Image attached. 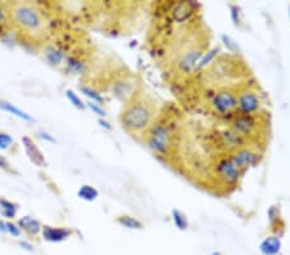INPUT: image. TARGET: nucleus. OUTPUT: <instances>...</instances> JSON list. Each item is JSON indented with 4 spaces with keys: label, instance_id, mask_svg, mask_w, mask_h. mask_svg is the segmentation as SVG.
Here are the masks:
<instances>
[{
    "label": "nucleus",
    "instance_id": "obj_34",
    "mask_svg": "<svg viewBox=\"0 0 290 255\" xmlns=\"http://www.w3.org/2000/svg\"><path fill=\"white\" fill-rule=\"evenodd\" d=\"M0 168H2V169H4V170H9V169H11V165H9V161L7 160V159L4 158V156H2V155H0Z\"/></svg>",
    "mask_w": 290,
    "mask_h": 255
},
{
    "label": "nucleus",
    "instance_id": "obj_29",
    "mask_svg": "<svg viewBox=\"0 0 290 255\" xmlns=\"http://www.w3.org/2000/svg\"><path fill=\"white\" fill-rule=\"evenodd\" d=\"M13 143H15V140L11 134L0 132V150H8L9 147H12Z\"/></svg>",
    "mask_w": 290,
    "mask_h": 255
},
{
    "label": "nucleus",
    "instance_id": "obj_30",
    "mask_svg": "<svg viewBox=\"0 0 290 255\" xmlns=\"http://www.w3.org/2000/svg\"><path fill=\"white\" fill-rule=\"evenodd\" d=\"M7 233L11 234L12 237L18 238V237H21L22 231L17 223L12 222V220H7Z\"/></svg>",
    "mask_w": 290,
    "mask_h": 255
},
{
    "label": "nucleus",
    "instance_id": "obj_20",
    "mask_svg": "<svg viewBox=\"0 0 290 255\" xmlns=\"http://www.w3.org/2000/svg\"><path fill=\"white\" fill-rule=\"evenodd\" d=\"M17 210L18 205L16 202L4 199V197H0V213H2L4 218H8V219L12 220L17 215Z\"/></svg>",
    "mask_w": 290,
    "mask_h": 255
},
{
    "label": "nucleus",
    "instance_id": "obj_27",
    "mask_svg": "<svg viewBox=\"0 0 290 255\" xmlns=\"http://www.w3.org/2000/svg\"><path fill=\"white\" fill-rule=\"evenodd\" d=\"M221 42H222V44L225 45L226 48H227L228 52H231V53H239L240 52L239 44L235 42L231 36H228V35H226V34H223V35H221Z\"/></svg>",
    "mask_w": 290,
    "mask_h": 255
},
{
    "label": "nucleus",
    "instance_id": "obj_21",
    "mask_svg": "<svg viewBox=\"0 0 290 255\" xmlns=\"http://www.w3.org/2000/svg\"><path fill=\"white\" fill-rule=\"evenodd\" d=\"M98 195H100V193H98L97 188L90 186V184H83V186H80V188L77 190V197L88 202L94 201L98 197Z\"/></svg>",
    "mask_w": 290,
    "mask_h": 255
},
{
    "label": "nucleus",
    "instance_id": "obj_13",
    "mask_svg": "<svg viewBox=\"0 0 290 255\" xmlns=\"http://www.w3.org/2000/svg\"><path fill=\"white\" fill-rule=\"evenodd\" d=\"M17 224L20 225L21 231L25 232L29 237H36L38 234L42 233L43 224L38 219L30 217V215H25V217L20 218Z\"/></svg>",
    "mask_w": 290,
    "mask_h": 255
},
{
    "label": "nucleus",
    "instance_id": "obj_8",
    "mask_svg": "<svg viewBox=\"0 0 290 255\" xmlns=\"http://www.w3.org/2000/svg\"><path fill=\"white\" fill-rule=\"evenodd\" d=\"M258 119L255 115H241L236 116L232 121L231 129L243 138L253 136L258 131Z\"/></svg>",
    "mask_w": 290,
    "mask_h": 255
},
{
    "label": "nucleus",
    "instance_id": "obj_26",
    "mask_svg": "<svg viewBox=\"0 0 290 255\" xmlns=\"http://www.w3.org/2000/svg\"><path fill=\"white\" fill-rule=\"evenodd\" d=\"M65 94H66V98L68 99V102L72 104V106L75 107V108H77V110H80V111H83V110H85L86 108V106H85V103L83 102V99L79 97V95L76 94V93L74 92L72 89H67L65 92Z\"/></svg>",
    "mask_w": 290,
    "mask_h": 255
},
{
    "label": "nucleus",
    "instance_id": "obj_3",
    "mask_svg": "<svg viewBox=\"0 0 290 255\" xmlns=\"http://www.w3.org/2000/svg\"><path fill=\"white\" fill-rule=\"evenodd\" d=\"M172 131L168 125L152 124V126L146 133V146L154 154L166 156L172 147Z\"/></svg>",
    "mask_w": 290,
    "mask_h": 255
},
{
    "label": "nucleus",
    "instance_id": "obj_10",
    "mask_svg": "<svg viewBox=\"0 0 290 255\" xmlns=\"http://www.w3.org/2000/svg\"><path fill=\"white\" fill-rule=\"evenodd\" d=\"M74 233L71 228L68 227H52V225H43L42 237L47 242L59 243L70 238Z\"/></svg>",
    "mask_w": 290,
    "mask_h": 255
},
{
    "label": "nucleus",
    "instance_id": "obj_4",
    "mask_svg": "<svg viewBox=\"0 0 290 255\" xmlns=\"http://www.w3.org/2000/svg\"><path fill=\"white\" fill-rule=\"evenodd\" d=\"M211 107L217 115H230L237 110V93L230 88L217 90L212 97Z\"/></svg>",
    "mask_w": 290,
    "mask_h": 255
},
{
    "label": "nucleus",
    "instance_id": "obj_37",
    "mask_svg": "<svg viewBox=\"0 0 290 255\" xmlns=\"http://www.w3.org/2000/svg\"><path fill=\"white\" fill-rule=\"evenodd\" d=\"M0 233H7V220L0 219Z\"/></svg>",
    "mask_w": 290,
    "mask_h": 255
},
{
    "label": "nucleus",
    "instance_id": "obj_36",
    "mask_svg": "<svg viewBox=\"0 0 290 255\" xmlns=\"http://www.w3.org/2000/svg\"><path fill=\"white\" fill-rule=\"evenodd\" d=\"M6 20H7L6 9L3 8V6H0V24H3V22H6Z\"/></svg>",
    "mask_w": 290,
    "mask_h": 255
},
{
    "label": "nucleus",
    "instance_id": "obj_7",
    "mask_svg": "<svg viewBox=\"0 0 290 255\" xmlns=\"http://www.w3.org/2000/svg\"><path fill=\"white\" fill-rule=\"evenodd\" d=\"M230 156H231L235 165L239 168V170L243 173V174L248 168H252V166L257 165V164L259 163V159H261V155L258 154L255 150L250 149V147H246V146L234 151Z\"/></svg>",
    "mask_w": 290,
    "mask_h": 255
},
{
    "label": "nucleus",
    "instance_id": "obj_28",
    "mask_svg": "<svg viewBox=\"0 0 290 255\" xmlns=\"http://www.w3.org/2000/svg\"><path fill=\"white\" fill-rule=\"evenodd\" d=\"M85 106L88 107L89 110L92 111L94 115H97V116H100V119H105L106 117V115H107V112H106V110H105L104 107H102V104H100V103H95V102H86L85 103Z\"/></svg>",
    "mask_w": 290,
    "mask_h": 255
},
{
    "label": "nucleus",
    "instance_id": "obj_12",
    "mask_svg": "<svg viewBox=\"0 0 290 255\" xmlns=\"http://www.w3.org/2000/svg\"><path fill=\"white\" fill-rule=\"evenodd\" d=\"M195 4L192 2H179V3L174 4L172 9V15L174 21L178 24H183L184 21L189 20L192 17L194 12H195Z\"/></svg>",
    "mask_w": 290,
    "mask_h": 255
},
{
    "label": "nucleus",
    "instance_id": "obj_33",
    "mask_svg": "<svg viewBox=\"0 0 290 255\" xmlns=\"http://www.w3.org/2000/svg\"><path fill=\"white\" fill-rule=\"evenodd\" d=\"M39 138H42V140L47 141V142H49V143H57L56 138H54V137H52L51 134L47 133V132H44V131L39 132Z\"/></svg>",
    "mask_w": 290,
    "mask_h": 255
},
{
    "label": "nucleus",
    "instance_id": "obj_5",
    "mask_svg": "<svg viewBox=\"0 0 290 255\" xmlns=\"http://www.w3.org/2000/svg\"><path fill=\"white\" fill-rule=\"evenodd\" d=\"M217 178L226 186H235L239 182L243 173L235 165L231 156H221L214 165Z\"/></svg>",
    "mask_w": 290,
    "mask_h": 255
},
{
    "label": "nucleus",
    "instance_id": "obj_9",
    "mask_svg": "<svg viewBox=\"0 0 290 255\" xmlns=\"http://www.w3.org/2000/svg\"><path fill=\"white\" fill-rule=\"evenodd\" d=\"M203 54H204V51L200 48H194V49L184 52L177 62L178 71L182 72V74H191L192 71H195L199 61L202 60Z\"/></svg>",
    "mask_w": 290,
    "mask_h": 255
},
{
    "label": "nucleus",
    "instance_id": "obj_32",
    "mask_svg": "<svg viewBox=\"0 0 290 255\" xmlns=\"http://www.w3.org/2000/svg\"><path fill=\"white\" fill-rule=\"evenodd\" d=\"M18 246L21 247L22 250H25V251H29V252L35 251V245L29 240H20L18 241Z\"/></svg>",
    "mask_w": 290,
    "mask_h": 255
},
{
    "label": "nucleus",
    "instance_id": "obj_11",
    "mask_svg": "<svg viewBox=\"0 0 290 255\" xmlns=\"http://www.w3.org/2000/svg\"><path fill=\"white\" fill-rule=\"evenodd\" d=\"M22 145H24L25 152H26L27 158L36 168H47L48 161L45 160V156L43 155V152L39 150V147L36 146V143L34 142V140H31L30 137L25 136L22 138Z\"/></svg>",
    "mask_w": 290,
    "mask_h": 255
},
{
    "label": "nucleus",
    "instance_id": "obj_1",
    "mask_svg": "<svg viewBox=\"0 0 290 255\" xmlns=\"http://www.w3.org/2000/svg\"><path fill=\"white\" fill-rule=\"evenodd\" d=\"M155 112L151 104L143 101H132L120 115V122L128 133L142 136L154 124Z\"/></svg>",
    "mask_w": 290,
    "mask_h": 255
},
{
    "label": "nucleus",
    "instance_id": "obj_24",
    "mask_svg": "<svg viewBox=\"0 0 290 255\" xmlns=\"http://www.w3.org/2000/svg\"><path fill=\"white\" fill-rule=\"evenodd\" d=\"M172 220L174 223L175 228H178L179 231H186L188 228V219H187L186 214H183L178 209L172 210Z\"/></svg>",
    "mask_w": 290,
    "mask_h": 255
},
{
    "label": "nucleus",
    "instance_id": "obj_16",
    "mask_svg": "<svg viewBox=\"0 0 290 255\" xmlns=\"http://www.w3.org/2000/svg\"><path fill=\"white\" fill-rule=\"evenodd\" d=\"M221 138H222L223 146H226V149L232 150V152L241 149V147H244V138L243 137H240L239 134L235 133L232 129L223 132Z\"/></svg>",
    "mask_w": 290,
    "mask_h": 255
},
{
    "label": "nucleus",
    "instance_id": "obj_17",
    "mask_svg": "<svg viewBox=\"0 0 290 255\" xmlns=\"http://www.w3.org/2000/svg\"><path fill=\"white\" fill-rule=\"evenodd\" d=\"M0 110L6 111V112L11 113V115H15L16 117L25 120V121L29 122L35 121V119H34L33 116L29 115L27 112H25V111L21 110V108H18L17 106H15V104L11 103V102L6 101V99H0Z\"/></svg>",
    "mask_w": 290,
    "mask_h": 255
},
{
    "label": "nucleus",
    "instance_id": "obj_18",
    "mask_svg": "<svg viewBox=\"0 0 290 255\" xmlns=\"http://www.w3.org/2000/svg\"><path fill=\"white\" fill-rule=\"evenodd\" d=\"M115 220L118 224H120L127 229H137V231H139V229L143 228V223L138 218L129 215V214H122V215L116 217Z\"/></svg>",
    "mask_w": 290,
    "mask_h": 255
},
{
    "label": "nucleus",
    "instance_id": "obj_2",
    "mask_svg": "<svg viewBox=\"0 0 290 255\" xmlns=\"http://www.w3.org/2000/svg\"><path fill=\"white\" fill-rule=\"evenodd\" d=\"M12 20L21 30L29 34H39L44 29V20H43L40 11L31 3H15L12 6Z\"/></svg>",
    "mask_w": 290,
    "mask_h": 255
},
{
    "label": "nucleus",
    "instance_id": "obj_25",
    "mask_svg": "<svg viewBox=\"0 0 290 255\" xmlns=\"http://www.w3.org/2000/svg\"><path fill=\"white\" fill-rule=\"evenodd\" d=\"M79 89H80V92L83 93V94L85 95V97L88 98L90 102H95V103H100V104H102L105 102L104 97H102V95L100 94L97 90L93 89V88H90V86L81 85V86H79Z\"/></svg>",
    "mask_w": 290,
    "mask_h": 255
},
{
    "label": "nucleus",
    "instance_id": "obj_14",
    "mask_svg": "<svg viewBox=\"0 0 290 255\" xmlns=\"http://www.w3.org/2000/svg\"><path fill=\"white\" fill-rule=\"evenodd\" d=\"M113 93L119 101L127 102L129 98L133 97L134 84L129 80H119L114 84Z\"/></svg>",
    "mask_w": 290,
    "mask_h": 255
},
{
    "label": "nucleus",
    "instance_id": "obj_23",
    "mask_svg": "<svg viewBox=\"0 0 290 255\" xmlns=\"http://www.w3.org/2000/svg\"><path fill=\"white\" fill-rule=\"evenodd\" d=\"M219 52H221V48L219 47H213L212 49H209V51L204 52V54H203V57H202V60L199 61L196 70H203V68L208 67V66L213 62L214 58L218 56Z\"/></svg>",
    "mask_w": 290,
    "mask_h": 255
},
{
    "label": "nucleus",
    "instance_id": "obj_6",
    "mask_svg": "<svg viewBox=\"0 0 290 255\" xmlns=\"http://www.w3.org/2000/svg\"><path fill=\"white\" fill-rule=\"evenodd\" d=\"M262 106L261 98L253 89H243L237 93V111L241 115H255Z\"/></svg>",
    "mask_w": 290,
    "mask_h": 255
},
{
    "label": "nucleus",
    "instance_id": "obj_19",
    "mask_svg": "<svg viewBox=\"0 0 290 255\" xmlns=\"http://www.w3.org/2000/svg\"><path fill=\"white\" fill-rule=\"evenodd\" d=\"M44 57L48 62L53 66H58L65 61V53L56 47H48L44 49Z\"/></svg>",
    "mask_w": 290,
    "mask_h": 255
},
{
    "label": "nucleus",
    "instance_id": "obj_15",
    "mask_svg": "<svg viewBox=\"0 0 290 255\" xmlns=\"http://www.w3.org/2000/svg\"><path fill=\"white\" fill-rule=\"evenodd\" d=\"M259 251L263 255H277L281 251V238L276 234L267 236L259 243Z\"/></svg>",
    "mask_w": 290,
    "mask_h": 255
},
{
    "label": "nucleus",
    "instance_id": "obj_31",
    "mask_svg": "<svg viewBox=\"0 0 290 255\" xmlns=\"http://www.w3.org/2000/svg\"><path fill=\"white\" fill-rule=\"evenodd\" d=\"M230 17L235 26H240V8L235 4H230Z\"/></svg>",
    "mask_w": 290,
    "mask_h": 255
},
{
    "label": "nucleus",
    "instance_id": "obj_35",
    "mask_svg": "<svg viewBox=\"0 0 290 255\" xmlns=\"http://www.w3.org/2000/svg\"><path fill=\"white\" fill-rule=\"evenodd\" d=\"M98 124L101 125V128L106 129V131H111V129H113L111 124H110V122L105 119H98Z\"/></svg>",
    "mask_w": 290,
    "mask_h": 255
},
{
    "label": "nucleus",
    "instance_id": "obj_22",
    "mask_svg": "<svg viewBox=\"0 0 290 255\" xmlns=\"http://www.w3.org/2000/svg\"><path fill=\"white\" fill-rule=\"evenodd\" d=\"M66 70L70 74L81 75L85 72V63H84V61L76 58V57H70V58L66 60Z\"/></svg>",
    "mask_w": 290,
    "mask_h": 255
},
{
    "label": "nucleus",
    "instance_id": "obj_38",
    "mask_svg": "<svg viewBox=\"0 0 290 255\" xmlns=\"http://www.w3.org/2000/svg\"><path fill=\"white\" fill-rule=\"evenodd\" d=\"M289 17H290V7H289Z\"/></svg>",
    "mask_w": 290,
    "mask_h": 255
}]
</instances>
